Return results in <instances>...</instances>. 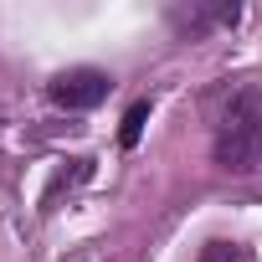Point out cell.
<instances>
[{
	"label": "cell",
	"mask_w": 262,
	"mask_h": 262,
	"mask_svg": "<svg viewBox=\"0 0 262 262\" xmlns=\"http://www.w3.org/2000/svg\"><path fill=\"white\" fill-rule=\"evenodd\" d=\"M257 155H262V93L247 88L231 98V108L216 128V165L221 170H252Z\"/></svg>",
	"instance_id": "6da1fadb"
},
{
	"label": "cell",
	"mask_w": 262,
	"mask_h": 262,
	"mask_svg": "<svg viewBox=\"0 0 262 262\" xmlns=\"http://www.w3.org/2000/svg\"><path fill=\"white\" fill-rule=\"evenodd\" d=\"M144 123H149V103H134V108L123 113V123H118V144L134 149V144L144 139Z\"/></svg>",
	"instance_id": "3957f363"
},
{
	"label": "cell",
	"mask_w": 262,
	"mask_h": 262,
	"mask_svg": "<svg viewBox=\"0 0 262 262\" xmlns=\"http://www.w3.org/2000/svg\"><path fill=\"white\" fill-rule=\"evenodd\" d=\"M195 262H257V257H252L242 242H206Z\"/></svg>",
	"instance_id": "277c9868"
},
{
	"label": "cell",
	"mask_w": 262,
	"mask_h": 262,
	"mask_svg": "<svg viewBox=\"0 0 262 262\" xmlns=\"http://www.w3.org/2000/svg\"><path fill=\"white\" fill-rule=\"evenodd\" d=\"M108 88H113V77L98 72V67H72V72H57L47 82V93H52L57 108H93V103L108 98Z\"/></svg>",
	"instance_id": "7a4b0ae2"
}]
</instances>
